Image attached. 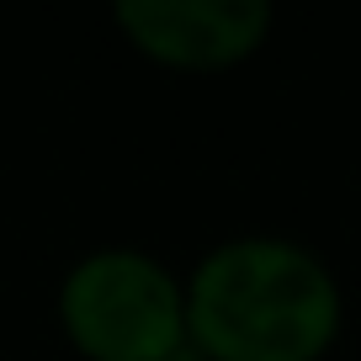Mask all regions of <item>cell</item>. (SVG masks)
<instances>
[{"label":"cell","mask_w":361,"mask_h":361,"mask_svg":"<svg viewBox=\"0 0 361 361\" xmlns=\"http://www.w3.org/2000/svg\"><path fill=\"white\" fill-rule=\"evenodd\" d=\"M340 308L329 260L287 234H234L186 276V335L213 361H314Z\"/></svg>","instance_id":"1"},{"label":"cell","mask_w":361,"mask_h":361,"mask_svg":"<svg viewBox=\"0 0 361 361\" xmlns=\"http://www.w3.org/2000/svg\"><path fill=\"white\" fill-rule=\"evenodd\" d=\"M59 314L96 361H159L186 335V287L138 245L85 250L59 282Z\"/></svg>","instance_id":"2"},{"label":"cell","mask_w":361,"mask_h":361,"mask_svg":"<svg viewBox=\"0 0 361 361\" xmlns=\"http://www.w3.org/2000/svg\"><path fill=\"white\" fill-rule=\"evenodd\" d=\"M117 22L165 64L213 69L271 32V0H117Z\"/></svg>","instance_id":"3"},{"label":"cell","mask_w":361,"mask_h":361,"mask_svg":"<svg viewBox=\"0 0 361 361\" xmlns=\"http://www.w3.org/2000/svg\"><path fill=\"white\" fill-rule=\"evenodd\" d=\"M159 361H213V356H207V350L197 345V340H180V345L170 350V356H159Z\"/></svg>","instance_id":"4"}]
</instances>
